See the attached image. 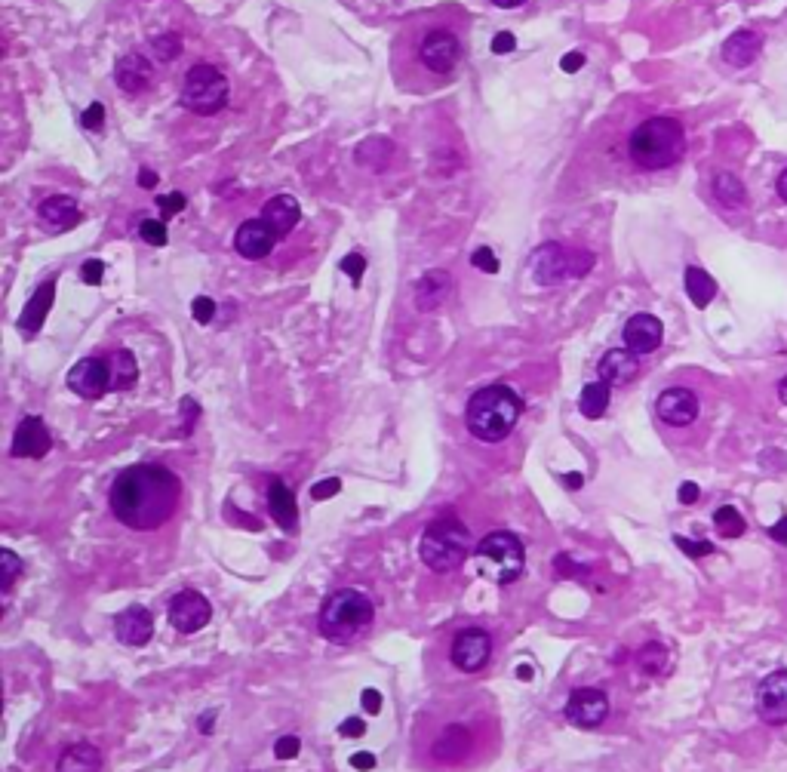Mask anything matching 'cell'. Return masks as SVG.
<instances>
[{"instance_id": "cell-18", "label": "cell", "mask_w": 787, "mask_h": 772, "mask_svg": "<svg viewBox=\"0 0 787 772\" xmlns=\"http://www.w3.org/2000/svg\"><path fill=\"white\" fill-rule=\"evenodd\" d=\"M151 80H154V68L151 62L142 56V53H127V56H120L117 65H114V84L123 90V93H130V96H139L151 87Z\"/></svg>"}, {"instance_id": "cell-61", "label": "cell", "mask_w": 787, "mask_h": 772, "mask_svg": "<svg viewBox=\"0 0 787 772\" xmlns=\"http://www.w3.org/2000/svg\"><path fill=\"white\" fill-rule=\"evenodd\" d=\"M778 397H781V403L787 406V376H784V379L778 382Z\"/></svg>"}, {"instance_id": "cell-62", "label": "cell", "mask_w": 787, "mask_h": 772, "mask_svg": "<svg viewBox=\"0 0 787 772\" xmlns=\"http://www.w3.org/2000/svg\"><path fill=\"white\" fill-rule=\"evenodd\" d=\"M517 677H520V680H529V677H532V668H529V665H520V668H517Z\"/></svg>"}, {"instance_id": "cell-26", "label": "cell", "mask_w": 787, "mask_h": 772, "mask_svg": "<svg viewBox=\"0 0 787 772\" xmlns=\"http://www.w3.org/2000/svg\"><path fill=\"white\" fill-rule=\"evenodd\" d=\"M53 299H56V280L40 283L37 293L28 299V305H25V311H22V320H19L22 333L34 336L40 327H44V320H47V314H50V308H53Z\"/></svg>"}, {"instance_id": "cell-11", "label": "cell", "mask_w": 787, "mask_h": 772, "mask_svg": "<svg viewBox=\"0 0 787 772\" xmlns=\"http://www.w3.org/2000/svg\"><path fill=\"white\" fill-rule=\"evenodd\" d=\"M68 388L84 397V400H99L102 394L111 391V370L108 360L99 357H84L80 363H74V370L68 373Z\"/></svg>"}, {"instance_id": "cell-16", "label": "cell", "mask_w": 787, "mask_h": 772, "mask_svg": "<svg viewBox=\"0 0 787 772\" xmlns=\"http://www.w3.org/2000/svg\"><path fill=\"white\" fill-rule=\"evenodd\" d=\"M757 714L772 723L781 726L787 723V671H775L769 674L760 689H757Z\"/></svg>"}, {"instance_id": "cell-6", "label": "cell", "mask_w": 787, "mask_h": 772, "mask_svg": "<svg viewBox=\"0 0 787 772\" xmlns=\"http://www.w3.org/2000/svg\"><path fill=\"white\" fill-rule=\"evenodd\" d=\"M523 563H526V548L508 530L489 533L477 545V566H480V573L492 582H514L523 573Z\"/></svg>"}, {"instance_id": "cell-27", "label": "cell", "mask_w": 787, "mask_h": 772, "mask_svg": "<svg viewBox=\"0 0 787 772\" xmlns=\"http://www.w3.org/2000/svg\"><path fill=\"white\" fill-rule=\"evenodd\" d=\"M760 50H763V37L751 28H741L729 34V40L723 44V59L735 68H744L760 56Z\"/></svg>"}, {"instance_id": "cell-53", "label": "cell", "mask_w": 787, "mask_h": 772, "mask_svg": "<svg viewBox=\"0 0 787 772\" xmlns=\"http://www.w3.org/2000/svg\"><path fill=\"white\" fill-rule=\"evenodd\" d=\"M351 766H354V769H360V772H366V769H376V754H369V751H357V754L351 757Z\"/></svg>"}, {"instance_id": "cell-43", "label": "cell", "mask_w": 787, "mask_h": 772, "mask_svg": "<svg viewBox=\"0 0 787 772\" xmlns=\"http://www.w3.org/2000/svg\"><path fill=\"white\" fill-rule=\"evenodd\" d=\"M471 265H477L483 274H495L499 271V259H495V253L489 247H477L474 256H471Z\"/></svg>"}, {"instance_id": "cell-4", "label": "cell", "mask_w": 787, "mask_h": 772, "mask_svg": "<svg viewBox=\"0 0 787 772\" xmlns=\"http://www.w3.org/2000/svg\"><path fill=\"white\" fill-rule=\"evenodd\" d=\"M372 619H376V609H372L369 597L354 588H342L329 594L320 606L317 628L329 643H354L372 628Z\"/></svg>"}, {"instance_id": "cell-54", "label": "cell", "mask_w": 787, "mask_h": 772, "mask_svg": "<svg viewBox=\"0 0 787 772\" xmlns=\"http://www.w3.org/2000/svg\"><path fill=\"white\" fill-rule=\"evenodd\" d=\"M582 65H585V56H582V53H566V56L560 59V68H563L566 74H575Z\"/></svg>"}, {"instance_id": "cell-47", "label": "cell", "mask_w": 787, "mask_h": 772, "mask_svg": "<svg viewBox=\"0 0 787 772\" xmlns=\"http://www.w3.org/2000/svg\"><path fill=\"white\" fill-rule=\"evenodd\" d=\"M102 277H105V265L99 259H90V262H84V268H80V280L90 283V287L102 283Z\"/></svg>"}, {"instance_id": "cell-40", "label": "cell", "mask_w": 787, "mask_h": 772, "mask_svg": "<svg viewBox=\"0 0 787 772\" xmlns=\"http://www.w3.org/2000/svg\"><path fill=\"white\" fill-rule=\"evenodd\" d=\"M185 203H188V200H185V194H179V191H173V194H160V197H157V210L170 219V216H179V213L185 210Z\"/></svg>"}, {"instance_id": "cell-39", "label": "cell", "mask_w": 787, "mask_h": 772, "mask_svg": "<svg viewBox=\"0 0 787 772\" xmlns=\"http://www.w3.org/2000/svg\"><path fill=\"white\" fill-rule=\"evenodd\" d=\"M677 542V548L683 551V554H689L692 560H698V557H708V554H714V545L711 542H704V539H686V536H677L674 539Z\"/></svg>"}, {"instance_id": "cell-46", "label": "cell", "mask_w": 787, "mask_h": 772, "mask_svg": "<svg viewBox=\"0 0 787 772\" xmlns=\"http://www.w3.org/2000/svg\"><path fill=\"white\" fill-rule=\"evenodd\" d=\"M342 271L351 277V283H360V277H363V271H366V259H363L360 253H351V256L342 259Z\"/></svg>"}, {"instance_id": "cell-8", "label": "cell", "mask_w": 787, "mask_h": 772, "mask_svg": "<svg viewBox=\"0 0 787 772\" xmlns=\"http://www.w3.org/2000/svg\"><path fill=\"white\" fill-rule=\"evenodd\" d=\"M419 59L434 74H449L462 59V40L446 28H434L422 37Z\"/></svg>"}, {"instance_id": "cell-15", "label": "cell", "mask_w": 787, "mask_h": 772, "mask_svg": "<svg viewBox=\"0 0 787 772\" xmlns=\"http://www.w3.org/2000/svg\"><path fill=\"white\" fill-rule=\"evenodd\" d=\"M655 413L671 428H686L698 419V397L689 388H668L658 394Z\"/></svg>"}, {"instance_id": "cell-21", "label": "cell", "mask_w": 787, "mask_h": 772, "mask_svg": "<svg viewBox=\"0 0 787 772\" xmlns=\"http://www.w3.org/2000/svg\"><path fill=\"white\" fill-rule=\"evenodd\" d=\"M114 631H117V640L127 643V646H145L154 634V622H151V613L142 606H130L123 609V613L114 619Z\"/></svg>"}, {"instance_id": "cell-35", "label": "cell", "mask_w": 787, "mask_h": 772, "mask_svg": "<svg viewBox=\"0 0 787 772\" xmlns=\"http://www.w3.org/2000/svg\"><path fill=\"white\" fill-rule=\"evenodd\" d=\"M714 526H717V533L726 536V539H738V536H744V530H748V523H744L741 511H735L732 505L717 508V514H714Z\"/></svg>"}, {"instance_id": "cell-14", "label": "cell", "mask_w": 787, "mask_h": 772, "mask_svg": "<svg viewBox=\"0 0 787 772\" xmlns=\"http://www.w3.org/2000/svg\"><path fill=\"white\" fill-rule=\"evenodd\" d=\"M277 240H280V237L271 231V225H268L262 216H259V219H246V222L237 228V234H234V250H237L243 259L259 262V259H265V256L274 253Z\"/></svg>"}, {"instance_id": "cell-45", "label": "cell", "mask_w": 787, "mask_h": 772, "mask_svg": "<svg viewBox=\"0 0 787 772\" xmlns=\"http://www.w3.org/2000/svg\"><path fill=\"white\" fill-rule=\"evenodd\" d=\"M299 751H302V742H299L296 736H280L277 745H274V754H277L280 760H293Z\"/></svg>"}, {"instance_id": "cell-30", "label": "cell", "mask_w": 787, "mask_h": 772, "mask_svg": "<svg viewBox=\"0 0 787 772\" xmlns=\"http://www.w3.org/2000/svg\"><path fill=\"white\" fill-rule=\"evenodd\" d=\"M686 293H689V299H692L695 308H704V305H711V302H714V296H717V283H714V277H711L708 271H704V268L689 265V268H686Z\"/></svg>"}, {"instance_id": "cell-57", "label": "cell", "mask_w": 787, "mask_h": 772, "mask_svg": "<svg viewBox=\"0 0 787 772\" xmlns=\"http://www.w3.org/2000/svg\"><path fill=\"white\" fill-rule=\"evenodd\" d=\"M139 188H157V173L148 170V167H142V170H139Z\"/></svg>"}, {"instance_id": "cell-12", "label": "cell", "mask_w": 787, "mask_h": 772, "mask_svg": "<svg viewBox=\"0 0 787 772\" xmlns=\"http://www.w3.org/2000/svg\"><path fill=\"white\" fill-rule=\"evenodd\" d=\"M606 714H609V699L600 689L582 686V689H572V696L566 699V720L572 726L594 729L606 720Z\"/></svg>"}, {"instance_id": "cell-60", "label": "cell", "mask_w": 787, "mask_h": 772, "mask_svg": "<svg viewBox=\"0 0 787 772\" xmlns=\"http://www.w3.org/2000/svg\"><path fill=\"white\" fill-rule=\"evenodd\" d=\"M778 197H781V200L787 203V170H784V173L778 176Z\"/></svg>"}, {"instance_id": "cell-25", "label": "cell", "mask_w": 787, "mask_h": 772, "mask_svg": "<svg viewBox=\"0 0 787 772\" xmlns=\"http://www.w3.org/2000/svg\"><path fill=\"white\" fill-rule=\"evenodd\" d=\"M37 216H40V225L50 228V231H68L71 225L80 222L77 203H74L71 197H65V194L47 197V200L37 207Z\"/></svg>"}, {"instance_id": "cell-32", "label": "cell", "mask_w": 787, "mask_h": 772, "mask_svg": "<svg viewBox=\"0 0 787 772\" xmlns=\"http://www.w3.org/2000/svg\"><path fill=\"white\" fill-rule=\"evenodd\" d=\"M609 388H612V385H606L603 379L585 385L582 397H578V410H582L585 419H600V416L606 413V406H609Z\"/></svg>"}, {"instance_id": "cell-50", "label": "cell", "mask_w": 787, "mask_h": 772, "mask_svg": "<svg viewBox=\"0 0 787 772\" xmlns=\"http://www.w3.org/2000/svg\"><path fill=\"white\" fill-rule=\"evenodd\" d=\"M360 702H363V711H369V714L382 711V693H379V689H363Z\"/></svg>"}, {"instance_id": "cell-29", "label": "cell", "mask_w": 787, "mask_h": 772, "mask_svg": "<svg viewBox=\"0 0 787 772\" xmlns=\"http://www.w3.org/2000/svg\"><path fill=\"white\" fill-rule=\"evenodd\" d=\"M99 769H102V754H99V748H93L87 742H77V745L65 748L59 763H56V772H99Z\"/></svg>"}, {"instance_id": "cell-24", "label": "cell", "mask_w": 787, "mask_h": 772, "mask_svg": "<svg viewBox=\"0 0 787 772\" xmlns=\"http://www.w3.org/2000/svg\"><path fill=\"white\" fill-rule=\"evenodd\" d=\"M449 293H452V277H449V271L434 268V271H428V274L419 280V287H416V308L425 311V314H431V311H437V308L449 299Z\"/></svg>"}, {"instance_id": "cell-13", "label": "cell", "mask_w": 787, "mask_h": 772, "mask_svg": "<svg viewBox=\"0 0 787 772\" xmlns=\"http://www.w3.org/2000/svg\"><path fill=\"white\" fill-rule=\"evenodd\" d=\"M213 616V606L203 594L197 591H179L170 603V625L179 631V634H194L200 631L206 622Z\"/></svg>"}, {"instance_id": "cell-10", "label": "cell", "mask_w": 787, "mask_h": 772, "mask_svg": "<svg viewBox=\"0 0 787 772\" xmlns=\"http://www.w3.org/2000/svg\"><path fill=\"white\" fill-rule=\"evenodd\" d=\"M575 250H566L560 243H545L532 253V274L542 287H557L566 277H575V265H572Z\"/></svg>"}, {"instance_id": "cell-28", "label": "cell", "mask_w": 787, "mask_h": 772, "mask_svg": "<svg viewBox=\"0 0 787 772\" xmlns=\"http://www.w3.org/2000/svg\"><path fill=\"white\" fill-rule=\"evenodd\" d=\"M105 360H108V370H111V391H130L139 382V363H136L133 351L117 348Z\"/></svg>"}, {"instance_id": "cell-52", "label": "cell", "mask_w": 787, "mask_h": 772, "mask_svg": "<svg viewBox=\"0 0 787 772\" xmlns=\"http://www.w3.org/2000/svg\"><path fill=\"white\" fill-rule=\"evenodd\" d=\"M182 413H185V425H182V437H188L191 434V422H194V416H197V406H194V400L191 397H185L182 400Z\"/></svg>"}, {"instance_id": "cell-3", "label": "cell", "mask_w": 787, "mask_h": 772, "mask_svg": "<svg viewBox=\"0 0 787 772\" xmlns=\"http://www.w3.org/2000/svg\"><path fill=\"white\" fill-rule=\"evenodd\" d=\"M631 160L640 170H665L674 167L686 151V133L677 117H649L628 139Z\"/></svg>"}, {"instance_id": "cell-48", "label": "cell", "mask_w": 787, "mask_h": 772, "mask_svg": "<svg viewBox=\"0 0 787 772\" xmlns=\"http://www.w3.org/2000/svg\"><path fill=\"white\" fill-rule=\"evenodd\" d=\"M339 490H342V483H339L336 477H329V480H320V483H314L311 496H314L317 502H323V499H333Z\"/></svg>"}, {"instance_id": "cell-55", "label": "cell", "mask_w": 787, "mask_h": 772, "mask_svg": "<svg viewBox=\"0 0 787 772\" xmlns=\"http://www.w3.org/2000/svg\"><path fill=\"white\" fill-rule=\"evenodd\" d=\"M769 536L775 539V542H781V545H787V514L778 520V523H772L769 526Z\"/></svg>"}, {"instance_id": "cell-42", "label": "cell", "mask_w": 787, "mask_h": 772, "mask_svg": "<svg viewBox=\"0 0 787 772\" xmlns=\"http://www.w3.org/2000/svg\"><path fill=\"white\" fill-rule=\"evenodd\" d=\"M80 124H84V130H90V133H99V130L105 127V108H102L99 102H93V105L84 111V117H80Z\"/></svg>"}, {"instance_id": "cell-34", "label": "cell", "mask_w": 787, "mask_h": 772, "mask_svg": "<svg viewBox=\"0 0 787 772\" xmlns=\"http://www.w3.org/2000/svg\"><path fill=\"white\" fill-rule=\"evenodd\" d=\"M668 665H671V653L661 643H646V646H640V653H637V668H640V674H646V677H661L668 671Z\"/></svg>"}, {"instance_id": "cell-49", "label": "cell", "mask_w": 787, "mask_h": 772, "mask_svg": "<svg viewBox=\"0 0 787 772\" xmlns=\"http://www.w3.org/2000/svg\"><path fill=\"white\" fill-rule=\"evenodd\" d=\"M517 47V40H514V34L511 31H499L492 37V53H499V56H505V53H511Z\"/></svg>"}, {"instance_id": "cell-2", "label": "cell", "mask_w": 787, "mask_h": 772, "mask_svg": "<svg viewBox=\"0 0 787 772\" xmlns=\"http://www.w3.org/2000/svg\"><path fill=\"white\" fill-rule=\"evenodd\" d=\"M523 416V397L508 388V385H486L480 388L465 410V425L468 431L483 440V443H499L505 440L514 425Z\"/></svg>"}, {"instance_id": "cell-23", "label": "cell", "mask_w": 787, "mask_h": 772, "mask_svg": "<svg viewBox=\"0 0 787 772\" xmlns=\"http://www.w3.org/2000/svg\"><path fill=\"white\" fill-rule=\"evenodd\" d=\"M268 508H271V517H274V523L280 526V530H286V533L296 530V523H299L296 496L280 477H271V483H268Z\"/></svg>"}, {"instance_id": "cell-51", "label": "cell", "mask_w": 787, "mask_h": 772, "mask_svg": "<svg viewBox=\"0 0 787 772\" xmlns=\"http://www.w3.org/2000/svg\"><path fill=\"white\" fill-rule=\"evenodd\" d=\"M339 733L348 736V739H360V736L366 733V723H363L360 717H348V720L339 726Z\"/></svg>"}, {"instance_id": "cell-7", "label": "cell", "mask_w": 787, "mask_h": 772, "mask_svg": "<svg viewBox=\"0 0 787 772\" xmlns=\"http://www.w3.org/2000/svg\"><path fill=\"white\" fill-rule=\"evenodd\" d=\"M182 105L191 114L210 117L228 105V77L216 65H194L182 84Z\"/></svg>"}, {"instance_id": "cell-33", "label": "cell", "mask_w": 787, "mask_h": 772, "mask_svg": "<svg viewBox=\"0 0 787 772\" xmlns=\"http://www.w3.org/2000/svg\"><path fill=\"white\" fill-rule=\"evenodd\" d=\"M714 197L723 203L726 210H741L744 203H748L744 185H741L738 176H732V173H717V179H714Z\"/></svg>"}, {"instance_id": "cell-1", "label": "cell", "mask_w": 787, "mask_h": 772, "mask_svg": "<svg viewBox=\"0 0 787 772\" xmlns=\"http://www.w3.org/2000/svg\"><path fill=\"white\" fill-rule=\"evenodd\" d=\"M182 499L179 477L163 465H133L120 471L111 486V511L114 517L139 533L160 530L163 523L173 520Z\"/></svg>"}, {"instance_id": "cell-59", "label": "cell", "mask_w": 787, "mask_h": 772, "mask_svg": "<svg viewBox=\"0 0 787 772\" xmlns=\"http://www.w3.org/2000/svg\"><path fill=\"white\" fill-rule=\"evenodd\" d=\"M213 717H216L213 711H210V714H206V717H200V723H197V726H200V733H206V736H210V726H213Z\"/></svg>"}, {"instance_id": "cell-9", "label": "cell", "mask_w": 787, "mask_h": 772, "mask_svg": "<svg viewBox=\"0 0 787 772\" xmlns=\"http://www.w3.org/2000/svg\"><path fill=\"white\" fill-rule=\"evenodd\" d=\"M489 653H492L489 634L483 628H465V631L455 634L452 649H449V659L459 671L474 674V671H480L489 662Z\"/></svg>"}, {"instance_id": "cell-22", "label": "cell", "mask_w": 787, "mask_h": 772, "mask_svg": "<svg viewBox=\"0 0 787 772\" xmlns=\"http://www.w3.org/2000/svg\"><path fill=\"white\" fill-rule=\"evenodd\" d=\"M262 219L271 225V231L277 237H286L289 231H293L302 219V207H299V200L296 197H289V194H277L271 197L265 207H262Z\"/></svg>"}, {"instance_id": "cell-17", "label": "cell", "mask_w": 787, "mask_h": 772, "mask_svg": "<svg viewBox=\"0 0 787 772\" xmlns=\"http://www.w3.org/2000/svg\"><path fill=\"white\" fill-rule=\"evenodd\" d=\"M53 446L50 428L40 422L37 416H28L19 422L16 437H13V456L16 459H44Z\"/></svg>"}, {"instance_id": "cell-19", "label": "cell", "mask_w": 787, "mask_h": 772, "mask_svg": "<svg viewBox=\"0 0 787 772\" xmlns=\"http://www.w3.org/2000/svg\"><path fill=\"white\" fill-rule=\"evenodd\" d=\"M625 348H631L634 354H652L661 339H665V327H661V320L655 314H634L628 323H625Z\"/></svg>"}, {"instance_id": "cell-38", "label": "cell", "mask_w": 787, "mask_h": 772, "mask_svg": "<svg viewBox=\"0 0 787 772\" xmlns=\"http://www.w3.org/2000/svg\"><path fill=\"white\" fill-rule=\"evenodd\" d=\"M139 234L145 243H151V247H163V243H167V225H163L160 219H142Z\"/></svg>"}, {"instance_id": "cell-31", "label": "cell", "mask_w": 787, "mask_h": 772, "mask_svg": "<svg viewBox=\"0 0 787 772\" xmlns=\"http://www.w3.org/2000/svg\"><path fill=\"white\" fill-rule=\"evenodd\" d=\"M468 748H471L468 729H465V726H449L446 733L437 739V745H434V757L455 763V760H462V757L468 754Z\"/></svg>"}, {"instance_id": "cell-37", "label": "cell", "mask_w": 787, "mask_h": 772, "mask_svg": "<svg viewBox=\"0 0 787 772\" xmlns=\"http://www.w3.org/2000/svg\"><path fill=\"white\" fill-rule=\"evenodd\" d=\"M19 573H22V560L10 548H4V551H0V585H4V591L13 588Z\"/></svg>"}, {"instance_id": "cell-44", "label": "cell", "mask_w": 787, "mask_h": 772, "mask_svg": "<svg viewBox=\"0 0 787 772\" xmlns=\"http://www.w3.org/2000/svg\"><path fill=\"white\" fill-rule=\"evenodd\" d=\"M191 314H194L197 323H210L213 314H216V302H213L210 296H197V299L191 302Z\"/></svg>"}, {"instance_id": "cell-5", "label": "cell", "mask_w": 787, "mask_h": 772, "mask_svg": "<svg viewBox=\"0 0 787 772\" xmlns=\"http://www.w3.org/2000/svg\"><path fill=\"white\" fill-rule=\"evenodd\" d=\"M419 551H422V560L428 570L452 573V570H459L471 554V533L455 514L437 517L425 526Z\"/></svg>"}, {"instance_id": "cell-41", "label": "cell", "mask_w": 787, "mask_h": 772, "mask_svg": "<svg viewBox=\"0 0 787 772\" xmlns=\"http://www.w3.org/2000/svg\"><path fill=\"white\" fill-rule=\"evenodd\" d=\"M554 573H557L560 579H578V576H588V566H578L572 557L560 554V557L554 560Z\"/></svg>"}, {"instance_id": "cell-58", "label": "cell", "mask_w": 787, "mask_h": 772, "mask_svg": "<svg viewBox=\"0 0 787 772\" xmlns=\"http://www.w3.org/2000/svg\"><path fill=\"white\" fill-rule=\"evenodd\" d=\"M563 480L569 483V490H582V483H585V477H582V474H575V471H572V474H566Z\"/></svg>"}, {"instance_id": "cell-56", "label": "cell", "mask_w": 787, "mask_h": 772, "mask_svg": "<svg viewBox=\"0 0 787 772\" xmlns=\"http://www.w3.org/2000/svg\"><path fill=\"white\" fill-rule=\"evenodd\" d=\"M695 499H698V486H695V483H683V486H680V502H683V505H692Z\"/></svg>"}, {"instance_id": "cell-20", "label": "cell", "mask_w": 787, "mask_h": 772, "mask_svg": "<svg viewBox=\"0 0 787 772\" xmlns=\"http://www.w3.org/2000/svg\"><path fill=\"white\" fill-rule=\"evenodd\" d=\"M597 373L606 385L618 388V385H628L637 379L640 373V354H634L631 348H612L603 354V360L597 363Z\"/></svg>"}, {"instance_id": "cell-36", "label": "cell", "mask_w": 787, "mask_h": 772, "mask_svg": "<svg viewBox=\"0 0 787 772\" xmlns=\"http://www.w3.org/2000/svg\"><path fill=\"white\" fill-rule=\"evenodd\" d=\"M151 53H154L160 62H173V59H179V56H182V37L173 34V31L157 34V37L151 40Z\"/></svg>"}]
</instances>
